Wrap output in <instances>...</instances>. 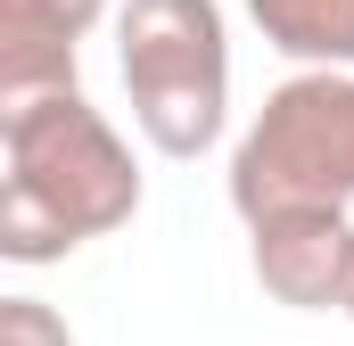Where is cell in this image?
<instances>
[{
    "instance_id": "7",
    "label": "cell",
    "mask_w": 354,
    "mask_h": 346,
    "mask_svg": "<svg viewBox=\"0 0 354 346\" xmlns=\"http://www.w3.org/2000/svg\"><path fill=\"white\" fill-rule=\"evenodd\" d=\"M0 346H75V330L41 297H0Z\"/></svg>"
},
{
    "instance_id": "6",
    "label": "cell",
    "mask_w": 354,
    "mask_h": 346,
    "mask_svg": "<svg viewBox=\"0 0 354 346\" xmlns=\"http://www.w3.org/2000/svg\"><path fill=\"white\" fill-rule=\"evenodd\" d=\"M248 17L297 75H354V0H248Z\"/></svg>"
},
{
    "instance_id": "1",
    "label": "cell",
    "mask_w": 354,
    "mask_h": 346,
    "mask_svg": "<svg viewBox=\"0 0 354 346\" xmlns=\"http://www.w3.org/2000/svg\"><path fill=\"white\" fill-rule=\"evenodd\" d=\"M140 215V157L83 91L0 107V256L66 264Z\"/></svg>"
},
{
    "instance_id": "3",
    "label": "cell",
    "mask_w": 354,
    "mask_h": 346,
    "mask_svg": "<svg viewBox=\"0 0 354 346\" xmlns=\"http://www.w3.org/2000/svg\"><path fill=\"white\" fill-rule=\"evenodd\" d=\"M231 206L264 223L288 206H354V75H288L231 149Z\"/></svg>"
},
{
    "instance_id": "4",
    "label": "cell",
    "mask_w": 354,
    "mask_h": 346,
    "mask_svg": "<svg viewBox=\"0 0 354 346\" xmlns=\"http://www.w3.org/2000/svg\"><path fill=\"white\" fill-rule=\"evenodd\" d=\"M248 264L264 280L272 305H297V313H338V289H346L354 264V215L346 206H288L248 223Z\"/></svg>"
},
{
    "instance_id": "8",
    "label": "cell",
    "mask_w": 354,
    "mask_h": 346,
    "mask_svg": "<svg viewBox=\"0 0 354 346\" xmlns=\"http://www.w3.org/2000/svg\"><path fill=\"white\" fill-rule=\"evenodd\" d=\"M338 313L354 322V264H346V289H338Z\"/></svg>"
},
{
    "instance_id": "2",
    "label": "cell",
    "mask_w": 354,
    "mask_h": 346,
    "mask_svg": "<svg viewBox=\"0 0 354 346\" xmlns=\"http://www.w3.org/2000/svg\"><path fill=\"white\" fill-rule=\"evenodd\" d=\"M115 66L132 124L157 157H206L231 132V17L223 0H124Z\"/></svg>"
},
{
    "instance_id": "5",
    "label": "cell",
    "mask_w": 354,
    "mask_h": 346,
    "mask_svg": "<svg viewBox=\"0 0 354 346\" xmlns=\"http://www.w3.org/2000/svg\"><path fill=\"white\" fill-rule=\"evenodd\" d=\"M107 0H0V107L83 91V42Z\"/></svg>"
}]
</instances>
